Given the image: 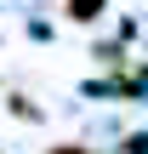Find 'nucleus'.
<instances>
[{
    "label": "nucleus",
    "instance_id": "nucleus-1",
    "mask_svg": "<svg viewBox=\"0 0 148 154\" xmlns=\"http://www.w3.org/2000/svg\"><path fill=\"white\" fill-rule=\"evenodd\" d=\"M103 11V0H68V17H80V23H91Z\"/></svg>",
    "mask_w": 148,
    "mask_h": 154
},
{
    "label": "nucleus",
    "instance_id": "nucleus-2",
    "mask_svg": "<svg viewBox=\"0 0 148 154\" xmlns=\"http://www.w3.org/2000/svg\"><path fill=\"white\" fill-rule=\"evenodd\" d=\"M51 154H80V149H51Z\"/></svg>",
    "mask_w": 148,
    "mask_h": 154
}]
</instances>
